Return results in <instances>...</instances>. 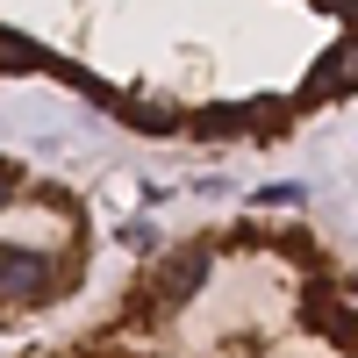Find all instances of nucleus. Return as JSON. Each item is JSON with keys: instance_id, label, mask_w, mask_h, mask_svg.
<instances>
[{"instance_id": "obj_3", "label": "nucleus", "mask_w": 358, "mask_h": 358, "mask_svg": "<svg viewBox=\"0 0 358 358\" xmlns=\"http://www.w3.org/2000/svg\"><path fill=\"white\" fill-rule=\"evenodd\" d=\"M187 129H194V136H208V143H215V136H236V129L251 136V108H236V101H215V108H194V115H187Z\"/></svg>"}, {"instance_id": "obj_6", "label": "nucleus", "mask_w": 358, "mask_h": 358, "mask_svg": "<svg viewBox=\"0 0 358 358\" xmlns=\"http://www.w3.org/2000/svg\"><path fill=\"white\" fill-rule=\"evenodd\" d=\"M301 194H308V187H294V179H280V187H265L258 201H273V208H294V201H301Z\"/></svg>"}, {"instance_id": "obj_7", "label": "nucleus", "mask_w": 358, "mask_h": 358, "mask_svg": "<svg viewBox=\"0 0 358 358\" xmlns=\"http://www.w3.org/2000/svg\"><path fill=\"white\" fill-rule=\"evenodd\" d=\"M315 8H330V15H351V22H358V0H315Z\"/></svg>"}, {"instance_id": "obj_8", "label": "nucleus", "mask_w": 358, "mask_h": 358, "mask_svg": "<svg viewBox=\"0 0 358 358\" xmlns=\"http://www.w3.org/2000/svg\"><path fill=\"white\" fill-rule=\"evenodd\" d=\"M8 201H15V165L0 172V208H8Z\"/></svg>"}, {"instance_id": "obj_2", "label": "nucleus", "mask_w": 358, "mask_h": 358, "mask_svg": "<svg viewBox=\"0 0 358 358\" xmlns=\"http://www.w3.org/2000/svg\"><path fill=\"white\" fill-rule=\"evenodd\" d=\"M351 86H358V36H344L337 50H322V57H315V72H308V101L351 94Z\"/></svg>"}, {"instance_id": "obj_1", "label": "nucleus", "mask_w": 358, "mask_h": 358, "mask_svg": "<svg viewBox=\"0 0 358 358\" xmlns=\"http://www.w3.org/2000/svg\"><path fill=\"white\" fill-rule=\"evenodd\" d=\"M208 280V251L201 244H187V251H172L165 265H158V280L143 287V301H136V315H165V308H179L187 294Z\"/></svg>"}, {"instance_id": "obj_4", "label": "nucleus", "mask_w": 358, "mask_h": 358, "mask_svg": "<svg viewBox=\"0 0 358 358\" xmlns=\"http://www.w3.org/2000/svg\"><path fill=\"white\" fill-rule=\"evenodd\" d=\"M115 115L136 129H151V136H172V129H187V115L179 108H151V101H115Z\"/></svg>"}, {"instance_id": "obj_5", "label": "nucleus", "mask_w": 358, "mask_h": 358, "mask_svg": "<svg viewBox=\"0 0 358 358\" xmlns=\"http://www.w3.org/2000/svg\"><path fill=\"white\" fill-rule=\"evenodd\" d=\"M36 65H50V57L29 43V36H15V29H0V72H36Z\"/></svg>"}]
</instances>
